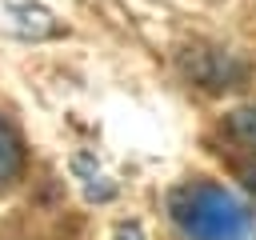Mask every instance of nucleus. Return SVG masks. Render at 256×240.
I'll list each match as a JSON object with an SVG mask.
<instances>
[{"label": "nucleus", "mask_w": 256, "mask_h": 240, "mask_svg": "<svg viewBox=\"0 0 256 240\" xmlns=\"http://www.w3.org/2000/svg\"><path fill=\"white\" fill-rule=\"evenodd\" d=\"M168 216L188 240H256L252 212L220 184L192 180L168 196Z\"/></svg>", "instance_id": "obj_1"}, {"label": "nucleus", "mask_w": 256, "mask_h": 240, "mask_svg": "<svg viewBox=\"0 0 256 240\" xmlns=\"http://www.w3.org/2000/svg\"><path fill=\"white\" fill-rule=\"evenodd\" d=\"M0 32L16 40H52L60 36V20L40 0H0Z\"/></svg>", "instance_id": "obj_2"}, {"label": "nucleus", "mask_w": 256, "mask_h": 240, "mask_svg": "<svg viewBox=\"0 0 256 240\" xmlns=\"http://www.w3.org/2000/svg\"><path fill=\"white\" fill-rule=\"evenodd\" d=\"M72 172H76V180L84 184V196H88V200H112V196H116V188L108 184V176L96 168L92 156H76V160H72Z\"/></svg>", "instance_id": "obj_3"}, {"label": "nucleus", "mask_w": 256, "mask_h": 240, "mask_svg": "<svg viewBox=\"0 0 256 240\" xmlns=\"http://www.w3.org/2000/svg\"><path fill=\"white\" fill-rule=\"evenodd\" d=\"M24 168V148H20V136L0 120V188L12 184Z\"/></svg>", "instance_id": "obj_4"}, {"label": "nucleus", "mask_w": 256, "mask_h": 240, "mask_svg": "<svg viewBox=\"0 0 256 240\" xmlns=\"http://www.w3.org/2000/svg\"><path fill=\"white\" fill-rule=\"evenodd\" d=\"M228 124H232V132H236L244 144L256 148V108H240V112H232Z\"/></svg>", "instance_id": "obj_5"}, {"label": "nucleus", "mask_w": 256, "mask_h": 240, "mask_svg": "<svg viewBox=\"0 0 256 240\" xmlns=\"http://www.w3.org/2000/svg\"><path fill=\"white\" fill-rule=\"evenodd\" d=\"M116 240H144V228L140 224H120L116 228Z\"/></svg>", "instance_id": "obj_6"}, {"label": "nucleus", "mask_w": 256, "mask_h": 240, "mask_svg": "<svg viewBox=\"0 0 256 240\" xmlns=\"http://www.w3.org/2000/svg\"><path fill=\"white\" fill-rule=\"evenodd\" d=\"M244 180H248V188H252V196H256V172H248Z\"/></svg>", "instance_id": "obj_7"}]
</instances>
